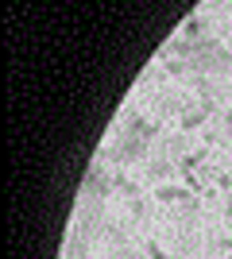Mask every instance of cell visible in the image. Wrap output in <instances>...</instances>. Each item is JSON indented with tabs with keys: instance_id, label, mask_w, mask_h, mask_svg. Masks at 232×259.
<instances>
[{
	"instance_id": "cell-1",
	"label": "cell",
	"mask_w": 232,
	"mask_h": 259,
	"mask_svg": "<svg viewBox=\"0 0 232 259\" xmlns=\"http://www.w3.org/2000/svg\"><path fill=\"white\" fill-rule=\"evenodd\" d=\"M205 116H209V108H198V112H186V116H182V124H186V128H194V124H201Z\"/></svg>"
},
{
	"instance_id": "cell-2",
	"label": "cell",
	"mask_w": 232,
	"mask_h": 259,
	"mask_svg": "<svg viewBox=\"0 0 232 259\" xmlns=\"http://www.w3.org/2000/svg\"><path fill=\"white\" fill-rule=\"evenodd\" d=\"M85 186H89V190H93V194H101V190H105V178H101V170H89Z\"/></svg>"
},
{
	"instance_id": "cell-3",
	"label": "cell",
	"mask_w": 232,
	"mask_h": 259,
	"mask_svg": "<svg viewBox=\"0 0 232 259\" xmlns=\"http://www.w3.org/2000/svg\"><path fill=\"white\" fill-rule=\"evenodd\" d=\"M166 170H170L166 162H155V166H151V174H155V178H166Z\"/></svg>"
}]
</instances>
